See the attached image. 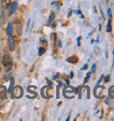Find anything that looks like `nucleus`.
I'll list each match as a JSON object with an SVG mask.
<instances>
[{
    "mask_svg": "<svg viewBox=\"0 0 114 121\" xmlns=\"http://www.w3.org/2000/svg\"><path fill=\"white\" fill-rule=\"evenodd\" d=\"M2 64L4 66V71L5 72H8L11 69H12V59L10 55H4L3 56V59H2Z\"/></svg>",
    "mask_w": 114,
    "mask_h": 121,
    "instance_id": "1",
    "label": "nucleus"
},
{
    "mask_svg": "<svg viewBox=\"0 0 114 121\" xmlns=\"http://www.w3.org/2000/svg\"><path fill=\"white\" fill-rule=\"evenodd\" d=\"M104 90H105V87H103V86H97L95 89V91H94V95L97 98H102V97H104V96H103Z\"/></svg>",
    "mask_w": 114,
    "mask_h": 121,
    "instance_id": "2",
    "label": "nucleus"
},
{
    "mask_svg": "<svg viewBox=\"0 0 114 121\" xmlns=\"http://www.w3.org/2000/svg\"><path fill=\"white\" fill-rule=\"evenodd\" d=\"M13 95H14V97H17V98H20V97L23 96V89L21 88L20 86L15 87L14 91H13Z\"/></svg>",
    "mask_w": 114,
    "mask_h": 121,
    "instance_id": "3",
    "label": "nucleus"
},
{
    "mask_svg": "<svg viewBox=\"0 0 114 121\" xmlns=\"http://www.w3.org/2000/svg\"><path fill=\"white\" fill-rule=\"evenodd\" d=\"M8 44H9V49L11 51H13L15 49V40H14V38L11 35L9 36V41H8Z\"/></svg>",
    "mask_w": 114,
    "mask_h": 121,
    "instance_id": "4",
    "label": "nucleus"
},
{
    "mask_svg": "<svg viewBox=\"0 0 114 121\" xmlns=\"http://www.w3.org/2000/svg\"><path fill=\"white\" fill-rule=\"evenodd\" d=\"M17 8H18V3H17V2H13V3L12 4V5H11V8L9 9V13H8V15L11 16L12 14H13L14 12L17 10Z\"/></svg>",
    "mask_w": 114,
    "mask_h": 121,
    "instance_id": "5",
    "label": "nucleus"
},
{
    "mask_svg": "<svg viewBox=\"0 0 114 121\" xmlns=\"http://www.w3.org/2000/svg\"><path fill=\"white\" fill-rule=\"evenodd\" d=\"M79 59L76 55H72V56H70L69 58L67 59V61L68 62H70V63H77Z\"/></svg>",
    "mask_w": 114,
    "mask_h": 121,
    "instance_id": "6",
    "label": "nucleus"
},
{
    "mask_svg": "<svg viewBox=\"0 0 114 121\" xmlns=\"http://www.w3.org/2000/svg\"><path fill=\"white\" fill-rule=\"evenodd\" d=\"M15 24H16V29H17V33H18V35L21 34V30H22V25L18 19H15Z\"/></svg>",
    "mask_w": 114,
    "mask_h": 121,
    "instance_id": "7",
    "label": "nucleus"
},
{
    "mask_svg": "<svg viewBox=\"0 0 114 121\" xmlns=\"http://www.w3.org/2000/svg\"><path fill=\"white\" fill-rule=\"evenodd\" d=\"M4 23V12L3 8L0 6V25H3Z\"/></svg>",
    "mask_w": 114,
    "mask_h": 121,
    "instance_id": "8",
    "label": "nucleus"
},
{
    "mask_svg": "<svg viewBox=\"0 0 114 121\" xmlns=\"http://www.w3.org/2000/svg\"><path fill=\"white\" fill-rule=\"evenodd\" d=\"M12 31H13V27H12V23H9L8 26H7V27H6V33L11 36L12 33Z\"/></svg>",
    "mask_w": 114,
    "mask_h": 121,
    "instance_id": "9",
    "label": "nucleus"
},
{
    "mask_svg": "<svg viewBox=\"0 0 114 121\" xmlns=\"http://www.w3.org/2000/svg\"><path fill=\"white\" fill-rule=\"evenodd\" d=\"M2 1V5L4 8H8L11 4V0H1Z\"/></svg>",
    "mask_w": 114,
    "mask_h": 121,
    "instance_id": "10",
    "label": "nucleus"
},
{
    "mask_svg": "<svg viewBox=\"0 0 114 121\" xmlns=\"http://www.w3.org/2000/svg\"><path fill=\"white\" fill-rule=\"evenodd\" d=\"M109 96L111 98H114V85L109 89Z\"/></svg>",
    "mask_w": 114,
    "mask_h": 121,
    "instance_id": "11",
    "label": "nucleus"
},
{
    "mask_svg": "<svg viewBox=\"0 0 114 121\" xmlns=\"http://www.w3.org/2000/svg\"><path fill=\"white\" fill-rule=\"evenodd\" d=\"M54 17H55V15H54V12H51V14H50V17H49V18H48V25H50L51 24V22L54 20Z\"/></svg>",
    "mask_w": 114,
    "mask_h": 121,
    "instance_id": "12",
    "label": "nucleus"
},
{
    "mask_svg": "<svg viewBox=\"0 0 114 121\" xmlns=\"http://www.w3.org/2000/svg\"><path fill=\"white\" fill-rule=\"evenodd\" d=\"M106 31L110 33L111 31V19H110L108 21V25H107V28H106Z\"/></svg>",
    "mask_w": 114,
    "mask_h": 121,
    "instance_id": "13",
    "label": "nucleus"
},
{
    "mask_svg": "<svg viewBox=\"0 0 114 121\" xmlns=\"http://www.w3.org/2000/svg\"><path fill=\"white\" fill-rule=\"evenodd\" d=\"M45 52H46V48H42V47H40V48H39V55H42Z\"/></svg>",
    "mask_w": 114,
    "mask_h": 121,
    "instance_id": "14",
    "label": "nucleus"
},
{
    "mask_svg": "<svg viewBox=\"0 0 114 121\" xmlns=\"http://www.w3.org/2000/svg\"><path fill=\"white\" fill-rule=\"evenodd\" d=\"M95 69H96V64H93V65H92V68H91V73L95 71Z\"/></svg>",
    "mask_w": 114,
    "mask_h": 121,
    "instance_id": "15",
    "label": "nucleus"
},
{
    "mask_svg": "<svg viewBox=\"0 0 114 121\" xmlns=\"http://www.w3.org/2000/svg\"><path fill=\"white\" fill-rule=\"evenodd\" d=\"M107 12H108V16H109V17H110V18H111V10L110 9V8H109L108 11H107Z\"/></svg>",
    "mask_w": 114,
    "mask_h": 121,
    "instance_id": "16",
    "label": "nucleus"
},
{
    "mask_svg": "<svg viewBox=\"0 0 114 121\" xmlns=\"http://www.w3.org/2000/svg\"><path fill=\"white\" fill-rule=\"evenodd\" d=\"M109 79H110V76H107V77H106V79H105V82H107L109 81Z\"/></svg>",
    "mask_w": 114,
    "mask_h": 121,
    "instance_id": "17",
    "label": "nucleus"
},
{
    "mask_svg": "<svg viewBox=\"0 0 114 121\" xmlns=\"http://www.w3.org/2000/svg\"><path fill=\"white\" fill-rule=\"evenodd\" d=\"M87 67H88V65H87V64H86V65H84V66H83V69H83V70L86 69H87Z\"/></svg>",
    "mask_w": 114,
    "mask_h": 121,
    "instance_id": "18",
    "label": "nucleus"
},
{
    "mask_svg": "<svg viewBox=\"0 0 114 121\" xmlns=\"http://www.w3.org/2000/svg\"><path fill=\"white\" fill-rule=\"evenodd\" d=\"M59 46H60V47H61V40H59Z\"/></svg>",
    "mask_w": 114,
    "mask_h": 121,
    "instance_id": "19",
    "label": "nucleus"
}]
</instances>
